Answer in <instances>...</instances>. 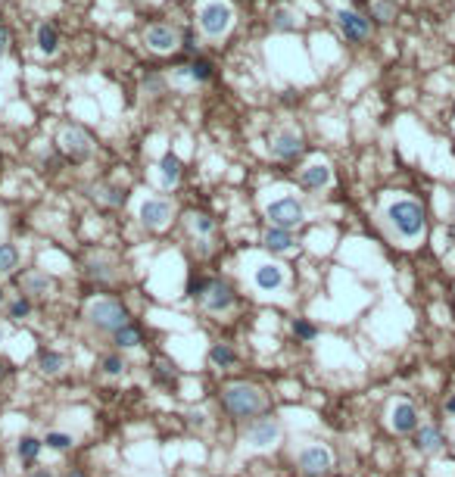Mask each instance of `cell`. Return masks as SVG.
Wrapping results in <instances>:
<instances>
[{
  "label": "cell",
  "instance_id": "1",
  "mask_svg": "<svg viewBox=\"0 0 455 477\" xmlns=\"http://www.w3.org/2000/svg\"><path fill=\"white\" fill-rule=\"evenodd\" d=\"M380 222L386 225L393 240H399L402 246H415L418 240L424 237V228H427V213L418 200L411 197H393L386 200L384 213H380Z\"/></svg>",
  "mask_w": 455,
  "mask_h": 477
},
{
  "label": "cell",
  "instance_id": "2",
  "mask_svg": "<svg viewBox=\"0 0 455 477\" xmlns=\"http://www.w3.org/2000/svg\"><path fill=\"white\" fill-rule=\"evenodd\" d=\"M218 402L222 408L231 415V418H240V421H253L265 412V393H262L256 384L247 381H231L218 390Z\"/></svg>",
  "mask_w": 455,
  "mask_h": 477
},
{
  "label": "cell",
  "instance_id": "3",
  "mask_svg": "<svg viewBox=\"0 0 455 477\" xmlns=\"http://www.w3.org/2000/svg\"><path fill=\"white\" fill-rule=\"evenodd\" d=\"M84 318L93 331L109 334V337L116 331H122L125 325H131L128 309H125L118 300H112V296H97V300H91L84 306Z\"/></svg>",
  "mask_w": 455,
  "mask_h": 477
},
{
  "label": "cell",
  "instance_id": "4",
  "mask_svg": "<svg viewBox=\"0 0 455 477\" xmlns=\"http://www.w3.org/2000/svg\"><path fill=\"white\" fill-rule=\"evenodd\" d=\"M280 437H284V427H280L278 418H271V415H259V418H253L247 424V431H243V443L249 446V449H274V446L280 443Z\"/></svg>",
  "mask_w": 455,
  "mask_h": 477
},
{
  "label": "cell",
  "instance_id": "5",
  "mask_svg": "<svg viewBox=\"0 0 455 477\" xmlns=\"http://www.w3.org/2000/svg\"><path fill=\"white\" fill-rule=\"evenodd\" d=\"M265 215L274 228H284V231H293V228H299L305 222V209L296 197H278V200H271L265 206Z\"/></svg>",
  "mask_w": 455,
  "mask_h": 477
},
{
  "label": "cell",
  "instance_id": "6",
  "mask_svg": "<svg viewBox=\"0 0 455 477\" xmlns=\"http://www.w3.org/2000/svg\"><path fill=\"white\" fill-rule=\"evenodd\" d=\"M296 468H299V474H305V477H324L334 468V452L324 443H305L303 449L296 452Z\"/></svg>",
  "mask_w": 455,
  "mask_h": 477
},
{
  "label": "cell",
  "instance_id": "7",
  "mask_svg": "<svg viewBox=\"0 0 455 477\" xmlns=\"http://www.w3.org/2000/svg\"><path fill=\"white\" fill-rule=\"evenodd\" d=\"M231 22H234V10L224 0H206L203 7H199V28L209 38H222L231 28Z\"/></svg>",
  "mask_w": 455,
  "mask_h": 477
},
{
  "label": "cell",
  "instance_id": "8",
  "mask_svg": "<svg viewBox=\"0 0 455 477\" xmlns=\"http://www.w3.org/2000/svg\"><path fill=\"white\" fill-rule=\"evenodd\" d=\"M199 303H203L206 312H212V315H224V312H231V309H234L237 294H234V287H231L228 281H222V278H209V287H206V296H203Z\"/></svg>",
  "mask_w": 455,
  "mask_h": 477
},
{
  "label": "cell",
  "instance_id": "9",
  "mask_svg": "<svg viewBox=\"0 0 455 477\" xmlns=\"http://www.w3.org/2000/svg\"><path fill=\"white\" fill-rule=\"evenodd\" d=\"M60 147H62V153H66L72 163H84V159L91 156V150H93L91 134H87L81 125H66V128H62Z\"/></svg>",
  "mask_w": 455,
  "mask_h": 477
},
{
  "label": "cell",
  "instance_id": "10",
  "mask_svg": "<svg viewBox=\"0 0 455 477\" xmlns=\"http://www.w3.org/2000/svg\"><path fill=\"white\" fill-rule=\"evenodd\" d=\"M284 284H287L284 265H278V262H259L253 269V287L259 290V294H278V290H284Z\"/></svg>",
  "mask_w": 455,
  "mask_h": 477
},
{
  "label": "cell",
  "instance_id": "11",
  "mask_svg": "<svg viewBox=\"0 0 455 477\" xmlns=\"http://www.w3.org/2000/svg\"><path fill=\"white\" fill-rule=\"evenodd\" d=\"M137 215H141V225L147 231H162L168 225V219H172V203L162 200V197H150V200L141 203Z\"/></svg>",
  "mask_w": 455,
  "mask_h": 477
},
{
  "label": "cell",
  "instance_id": "12",
  "mask_svg": "<svg viewBox=\"0 0 455 477\" xmlns=\"http://www.w3.org/2000/svg\"><path fill=\"white\" fill-rule=\"evenodd\" d=\"M418 427H421L418 408L411 406L409 399L393 402V408H390V431H396V433H415Z\"/></svg>",
  "mask_w": 455,
  "mask_h": 477
},
{
  "label": "cell",
  "instance_id": "13",
  "mask_svg": "<svg viewBox=\"0 0 455 477\" xmlns=\"http://www.w3.org/2000/svg\"><path fill=\"white\" fill-rule=\"evenodd\" d=\"M337 26H340V32L346 35V41H355V44L371 35V22H368L362 13H355V10H340V13H337Z\"/></svg>",
  "mask_w": 455,
  "mask_h": 477
},
{
  "label": "cell",
  "instance_id": "14",
  "mask_svg": "<svg viewBox=\"0 0 455 477\" xmlns=\"http://www.w3.org/2000/svg\"><path fill=\"white\" fill-rule=\"evenodd\" d=\"M143 41H147V47L156 53H172L181 38H178V28L156 22V26H150L147 32H143Z\"/></svg>",
  "mask_w": 455,
  "mask_h": 477
},
{
  "label": "cell",
  "instance_id": "15",
  "mask_svg": "<svg viewBox=\"0 0 455 477\" xmlns=\"http://www.w3.org/2000/svg\"><path fill=\"white\" fill-rule=\"evenodd\" d=\"M268 150H271V156L280 159V163H293V159L303 153V138H299L296 132H278L271 138V144H268Z\"/></svg>",
  "mask_w": 455,
  "mask_h": 477
},
{
  "label": "cell",
  "instance_id": "16",
  "mask_svg": "<svg viewBox=\"0 0 455 477\" xmlns=\"http://www.w3.org/2000/svg\"><path fill=\"white\" fill-rule=\"evenodd\" d=\"M19 287H22V296H28V300H44V296L53 294L56 284H53V278H50L47 271L31 269V271H25V275H22Z\"/></svg>",
  "mask_w": 455,
  "mask_h": 477
},
{
  "label": "cell",
  "instance_id": "17",
  "mask_svg": "<svg viewBox=\"0 0 455 477\" xmlns=\"http://www.w3.org/2000/svg\"><path fill=\"white\" fill-rule=\"evenodd\" d=\"M443 446H446V437H443L440 427L421 424V427L415 431V449L424 452V456H434V452H440Z\"/></svg>",
  "mask_w": 455,
  "mask_h": 477
},
{
  "label": "cell",
  "instance_id": "18",
  "mask_svg": "<svg viewBox=\"0 0 455 477\" xmlns=\"http://www.w3.org/2000/svg\"><path fill=\"white\" fill-rule=\"evenodd\" d=\"M299 184H303L305 190H321L330 184V165L328 163H312L305 165L303 172H299Z\"/></svg>",
  "mask_w": 455,
  "mask_h": 477
},
{
  "label": "cell",
  "instance_id": "19",
  "mask_svg": "<svg viewBox=\"0 0 455 477\" xmlns=\"http://www.w3.org/2000/svg\"><path fill=\"white\" fill-rule=\"evenodd\" d=\"M262 244L268 246L271 253H290L293 246H296V237H293V231H284V228H268L265 237H262Z\"/></svg>",
  "mask_w": 455,
  "mask_h": 477
},
{
  "label": "cell",
  "instance_id": "20",
  "mask_svg": "<svg viewBox=\"0 0 455 477\" xmlns=\"http://www.w3.org/2000/svg\"><path fill=\"white\" fill-rule=\"evenodd\" d=\"M159 181H162V188H175V184L181 181V159L175 156V153H166V156H162Z\"/></svg>",
  "mask_w": 455,
  "mask_h": 477
},
{
  "label": "cell",
  "instance_id": "21",
  "mask_svg": "<svg viewBox=\"0 0 455 477\" xmlns=\"http://www.w3.org/2000/svg\"><path fill=\"white\" fill-rule=\"evenodd\" d=\"M112 343H116V350H118V352H125V350H137V346H141V327H137V325H125L122 331L112 334Z\"/></svg>",
  "mask_w": 455,
  "mask_h": 477
},
{
  "label": "cell",
  "instance_id": "22",
  "mask_svg": "<svg viewBox=\"0 0 455 477\" xmlns=\"http://www.w3.org/2000/svg\"><path fill=\"white\" fill-rule=\"evenodd\" d=\"M41 449H44V440H37L35 433H22L16 443V456L22 458V462H35V458L41 456Z\"/></svg>",
  "mask_w": 455,
  "mask_h": 477
},
{
  "label": "cell",
  "instance_id": "23",
  "mask_svg": "<svg viewBox=\"0 0 455 477\" xmlns=\"http://www.w3.org/2000/svg\"><path fill=\"white\" fill-rule=\"evenodd\" d=\"M37 368H41V375L53 377L66 368V356H62V352H53V350H44L41 356H37Z\"/></svg>",
  "mask_w": 455,
  "mask_h": 477
},
{
  "label": "cell",
  "instance_id": "24",
  "mask_svg": "<svg viewBox=\"0 0 455 477\" xmlns=\"http://www.w3.org/2000/svg\"><path fill=\"white\" fill-rule=\"evenodd\" d=\"M234 362H237V352L231 350V343H212V350H209L212 368H231Z\"/></svg>",
  "mask_w": 455,
  "mask_h": 477
},
{
  "label": "cell",
  "instance_id": "25",
  "mask_svg": "<svg viewBox=\"0 0 455 477\" xmlns=\"http://www.w3.org/2000/svg\"><path fill=\"white\" fill-rule=\"evenodd\" d=\"M84 271H87V278H91V281H97V284H109V281H116V271H112V262H106V259H91Z\"/></svg>",
  "mask_w": 455,
  "mask_h": 477
},
{
  "label": "cell",
  "instance_id": "26",
  "mask_svg": "<svg viewBox=\"0 0 455 477\" xmlns=\"http://www.w3.org/2000/svg\"><path fill=\"white\" fill-rule=\"evenodd\" d=\"M56 47H60V35H56V28L50 26V22H44L41 28H37V51L41 53H56Z\"/></svg>",
  "mask_w": 455,
  "mask_h": 477
},
{
  "label": "cell",
  "instance_id": "27",
  "mask_svg": "<svg viewBox=\"0 0 455 477\" xmlns=\"http://www.w3.org/2000/svg\"><path fill=\"white\" fill-rule=\"evenodd\" d=\"M100 368H103L106 377H122L125 371H128V362H125L122 352H106V356L100 359Z\"/></svg>",
  "mask_w": 455,
  "mask_h": 477
},
{
  "label": "cell",
  "instance_id": "28",
  "mask_svg": "<svg viewBox=\"0 0 455 477\" xmlns=\"http://www.w3.org/2000/svg\"><path fill=\"white\" fill-rule=\"evenodd\" d=\"M72 443H75V437H72V433H62V431H50L47 437H44V446H47V449H53V452L72 449Z\"/></svg>",
  "mask_w": 455,
  "mask_h": 477
},
{
  "label": "cell",
  "instance_id": "29",
  "mask_svg": "<svg viewBox=\"0 0 455 477\" xmlns=\"http://www.w3.org/2000/svg\"><path fill=\"white\" fill-rule=\"evenodd\" d=\"M19 265V250L12 244H0V275H10Z\"/></svg>",
  "mask_w": 455,
  "mask_h": 477
},
{
  "label": "cell",
  "instance_id": "30",
  "mask_svg": "<svg viewBox=\"0 0 455 477\" xmlns=\"http://www.w3.org/2000/svg\"><path fill=\"white\" fill-rule=\"evenodd\" d=\"M184 69H187V78L197 82V84H203V82H209V78H212V63H209V60H197V63L184 66Z\"/></svg>",
  "mask_w": 455,
  "mask_h": 477
},
{
  "label": "cell",
  "instance_id": "31",
  "mask_svg": "<svg viewBox=\"0 0 455 477\" xmlns=\"http://www.w3.org/2000/svg\"><path fill=\"white\" fill-rule=\"evenodd\" d=\"M271 28L274 32H293V28H296V16L290 13V10H274L271 13Z\"/></svg>",
  "mask_w": 455,
  "mask_h": 477
},
{
  "label": "cell",
  "instance_id": "32",
  "mask_svg": "<svg viewBox=\"0 0 455 477\" xmlns=\"http://www.w3.org/2000/svg\"><path fill=\"white\" fill-rule=\"evenodd\" d=\"M6 315H10L12 321H22V318H28V315H31V300H28V296H22V294H19L16 300H12L10 306H6Z\"/></svg>",
  "mask_w": 455,
  "mask_h": 477
},
{
  "label": "cell",
  "instance_id": "33",
  "mask_svg": "<svg viewBox=\"0 0 455 477\" xmlns=\"http://www.w3.org/2000/svg\"><path fill=\"white\" fill-rule=\"evenodd\" d=\"M187 219H190V228L199 234V237H209V234L215 231V222H212L206 213H193V215H187Z\"/></svg>",
  "mask_w": 455,
  "mask_h": 477
},
{
  "label": "cell",
  "instance_id": "34",
  "mask_svg": "<svg viewBox=\"0 0 455 477\" xmlns=\"http://www.w3.org/2000/svg\"><path fill=\"white\" fill-rule=\"evenodd\" d=\"M371 16L377 22H393V16H396V7H393L390 0H371Z\"/></svg>",
  "mask_w": 455,
  "mask_h": 477
},
{
  "label": "cell",
  "instance_id": "35",
  "mask_svg": "<svg viewBox=\"0 0 455 477\" xmlns=\"http://www.w3.org/2000/svg\"><path fill=\"white\" fill-rule=\"evenodd\" d=\"M293 334H296L299 340H305V343H309V340L318 337V327L312 325V321H305V318H296V321H293Z\"/></svg>",
  "mask_w": 455,
  "mask_h": 477
},
{
  "label": "cell",
  "instance_id": "36",
  "mask_svg": "<svg viewBox=\"0 0 455 477\" xmlns=\"http://www.w3.org/2000/svg\"><path fill=\"white\" fill-rule=\"evenodd\" d=\"M153 375H156V381H162V384H175V368L166 359H156L153 362Z\"/></svg>",
  "mask_w": 455,
  "mask_h": 477
},
{
  "label": "cell",
  "instance_id": "37",
  "mask_svg": "<svg viewBox=\"0 0 455 477\" xmlns=\"http://www.w3.org/2000/svg\"><path fill=\"white\" fill-rule=\"evenodd\" d=\"M93 197H100V200L109 203V206H118V203L125 200V194H122V190H116V188H103V190H97Z\"/></svg>",
  "mask_w": 455,
  "mask_h": 477
},
{
  "label": "cell",
  "instance_id": "38",
  "mask_svg": "<svg viewBox=\"0 0 455 477\" xmlns=\"http://www.w3.org/2000/svg\"><path fill=\"white\" fill-rule=\"evenodd\" d=\"M206 287H209V281H193L190 287H187V294H190L193 300H203V296H206Z\"/></svg>",
  "mask_w": 455,
  "mask_h": 477
},
{
  "label": "cell",
  "instance_id": "39",
  "mask_svg": "<svg viewBox=\"0 0 455 477\" xmlns=\"http://www.w3.org/2000/svg\"><path fill=\"white\" fill-rule=\"evenodd\" d=\"M6 44H10V32H6V26H0V57L6 53Z\"/></svg>",
  "mask_w": 455,
  "mask_h": 477
},
{
  "label": "cell",
  "instance_id": "40",
  "mask_svg": "<svg viewBox=\"0 0 455 477\" xmlns=\"http://www.w3.org/2000/svg\"><path fill=\"white\" fill-rule=\"evenodd\" d=\"M28 477H56V474H53V468H35Z\"/></svg>",
  "mask_w": 455,
  "mask_h": 477
},
{
  "label": "cell",
  "instance_id": "41",
  "mask_svg": "<svg viewBox=\"0 0 455 477\" xmlns=\"http://www.w3.org/2000/svg\"><path fill=\"white\" fill-rule=\"evenodd\" d=\"M446 412H449V415H455V393L446 399Z\"/></svg>",
  "mask_w": 455,
  "mask_h": 477
},
{
  "label": "cell",
  "instance_id": "42",
  "mask_svg": "<svg viewBox=\"0 0 455 477\" xmlns=\"http://www.w3.org/2000/svg\"><path fill=\"white\" fill-rule=\"evenodd\" d=\"M69 477H87V474L81 468H72V471H69Z\"/></svg>",
  "mask_w": 455,
  "mask_h": 477
},
{
  "label": "cell",
  "instance_id": "43",
  "mask_svg": "<svg viewBox=\"0 0 455 477\" xmlns=\"http://www.w3.org/2000/svg\"><path fill=\"white\" fill-rule=\"evenodd\" d=\"M3 337H6V331H3V325H0V343H3Z\"/></svg>",
  "mask_w": 455,
  "mask_h": 477
},
{
  "label": "cell",
  "instance_id": "44",
  "mask_svg": "<svg viewBox=\"0 0 455 477\" xmlns=\"http://www.w3.org/2000/svg\"><path fill=\"white\" fill-rule=\"evenodd\" d=\"M3 300H6V296H3V287H0V306H3Z\"/></svg>",
  "mask_w": 455,
  "mask_h": 477
},
{
  "label": "cell",
  "instance_id": "45",
  "mask_svg": "<svg viewBox=\"0 0 455 477\" xmlns=\"http://www.w3.org/2000/svg\"><path fill=\"white\" fill-rule=\"evenodd\" d=\"M449 446H452V452H455V433H452V440H449Z\"/></svg>",
  "mask_w": 455,
  "mask_h": 477
}]
</instances>
